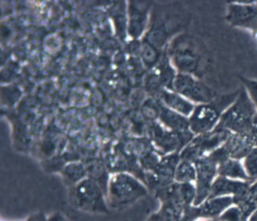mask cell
I'll return each instance as SVG.
<instances>
[{"label": "cell", "instance_id": "cell-7", "mask_svg": "<svg viewBox=\"0 0 257 221\" xmlns=\"http://www.w3.org/2000/svg\"><path fill=\"white\" fill-rule=\"evenodd\" d=\"M149 135L158 152L165 155L180 153L195 137V134L191 131L182 133L170 131L163 127L159 122L150 123Z\"/></svg>", "mask_w": 257, "mask_h": 221}, {"label": "cell", "instance_id": "cell-17", "mask_svg": "<svg viewBox=\"0 0 257 221\" xmlns=\"http://www.w3.org/2000/svg\"><path fill=\"white\" fill-rule=\"evenodd\" d=\"M218 176L232 180L250 182L243 164L239 160L228 159L218 166Z\"/></svg>", "mask_w": 257, "mask_h": 221}, {"label": "cell", "instance_id": "cell-28", "mask_svg": "<svg viewBox=\"0 0 257 221\" xmlns=\"http://www.w3.org/2000/svg\"><path fill=\"white\" fill-rule=\"evenodd\" d=\"M254 151L257 153V148H255V149H254Z\"/></svg>", "mask_w": 257, "mask_h": 221}, {"label": "cell", "instance_id": "cell-23", "mask_svg": "<svg viewBox=\"0 0 257 221\" xmlns=\"http://www.w3.org/2000/svg\"><path fill=\"white\" fill-rule=\"evenodd\" d=\"M249 197L257 205V181L251 183V186L249 188Z\"/></svg>", "mask_w": 257, "mask_h": 221}, {"label": "cell", "instance_id": "cell-9", "mask_svg": "<svg viewBox=\"0 0 257 221\" xmlns=\"http://www.w3.org/2000/svg\"><path fill=\"white\" fill-rule=\"evenodd\" d=\"M171 90L176 91L196 105L209 103L216 99L213 89L202 82L200 78L185 73L178 72Z\"/></svg>", "mask_w": 257, "mask_h": 221}, {"label": "cell", "instance_id": "cell-20", "mask_svg": "<svg viewBox=\"0 0 257 221\" xmlns=\"http://www.w3.org/2000/svg\"><path fill=\"white\" fill-rule=\"evenodd\" d=\"M63 176L66 182H68L71 186L76 185L86 177V169L81 163H71L67 165L63 170Z\"/></svg>", "mask_w": 257, "mask_h": 221}, {"label": "cell", "instance_id": "cell-15", "mask_svg": "<svg viewBox=\"0 0 257 221\" xmlns=\"http://www.w3.org/2000/svg\"><path fill=\"white\" fill-rule=\"evenodd\" d=\"M108 15L111 18L115 34L121 42L127 40V3L117 2L108 8Z\"/></svg>", "mask_w": 257, "mask_h": 221}, {"label": "cell", "instance_id": "cell-3", "mask_svg": "<svg viewBox=\"0 0 257 221\" xmlns=\"http://www.w3.org/2000/svg\"><path fill=\"white\" fill-rule=\"evenodd\" d=\"M148 188L133 174L118 171L108 178L106 201L108 207L122 209L132 205L137 200L147 196Z\"/></svg>", "mask_w": 257, "mask_h": 221}, {"label": "cell", "instance_id": "cell-5", "mask_svg": "<svg viewBox=\"0 0 257 221\" xmlns=\"http://www.w3.org/2000/svg\"><path fill=\"white\" fill-rule=\"evenodd\" d=\"M254 103L245 88H242L234 103L222 114L216 129L231 133L250 132L254 121Z\"/></svg>", "mask_w": 257, "mask_h": 221}, {"label": "cell", "instance_id": "cell-10", "mask_svg": "<svg viewBox=\"0 0 257 221\" xmlns=\"http://www.w3.org/2000/svg\"><path fill=\"white\" fill-rule=\"evenodd\" d=\"M153 3L127 2V39L142 40L148 30Z\"/></svg>", "mask_w": 257, "mask_h": 221}, {"label": "cell", "instance_id": "cell-13", "mask_svg": "<svg viewBox=\"0 0 257 221\" xmlns=\"http://www.w3.org/2000/svg\"><path fill=\"white\" fill-rule=\"evenodd\" d=\"M251 182L238 181L218 176L213 184L208 198L241 197L249 192Z\"/></svg>", "mask_w": 257, "mask_h": 221}, {"label": "cell", "instance_id": "cell-4", "mask_svg": "<svg viewBox=\"0 0 257 221\" xmlns=\"http://www.w3.org/2000/svg\"><path fill=\"white\" fill-rule=\"evenodd\" d=\"M71 206L88 213H107L106 193L100 184L89 177L70 187Z\"/></svg>", "mask_w": 257, "mask_h": 221}, {"label": "cell", "instance_id": "cell-8", "mask_svg": "<svg viewBox=\"0 0 257 221\" xmlns=\"http://www.w3.org/2000/svg\"><path fill=\"white\" fill-rule=\"evenodd\" d=\"M231 134V132L226 130H217V129H215L212 132L195 135L190 143L180 152L181 160L195 163L197 160L207 156L216 149L223 146Z\"/></svg>", "mask_w": 257, "mask_h": 221}, {"label": "cell", "instance_id": "cell-24", "mask_svg": "<svg viewBox=\"0 0 257 221\" xmlns=\"http://www.w3.org/2000/svg\"><path fill=\"white\" fill-rule=\"evenodd\" d=\"M147 221H165V220H164L163 216L161 215L160 211H158V213L152 214Z\"/></svg>", "mask_w": 257, "mask_h": 221}, {"label": "cell", "instance_id": "cell-2", "mask_svg": "<svg viewBox=\"0 0 257 221\" xmlns=\"http://www.w3.org/2000/svg\"><path fill=\"white\" fill-rule=\"evenodd\" d=\"M165 51L172 66L180 73L200 78L207 68L206 49L195 35L185 32L177 35Z\"/></svg>", "mask_w": 257, "mask_h": 221}, {"label": "cell", "instance_id": "cell-12", "mask_svg": "<svg viewBox=\"0 0 257 221\" xmlns=\"http://www.w3.org/2000/svg\"><path fill=\"white\" fill-rule=\"evenodd\" d=\"M223 146L229 158L241 161L257 148V138L250 132L232 133Z\"/></svg>", "mask_w": 257, "mask_h": 221}, {"label": "cell", "instance_id": "cell-26", "mask_svg": "<svg viewBox=\"0 0 257 221\" xmlns=\"http://www.w3.org/2000/svg\"><path fill=\"white\" fill-rule=\"evenodd\" d=\"M247 221H257V209L249 217V219H247Z\"/></svg>", "mask_w": 257, "mask_h": 221}, {"label": "cell", "instance_id": "cell-11", "mask_svg": "<svg viewBox=\"0 0 257 221\" xmlns=\"http://www.w3.org/2000/svg\"><path fill=\"white\" fill-rule=\"evenodd\" d=\"M195 166L197 169V180L195 183L197 196L194 205L199 206L209 197L210 189L218 177V164L208 156H204L197 160Z\"/></svg>", "mask_w": 257, "mask_h": 221}, {"label": "cell", "instance_id": "cell-16", "mask_svg": "<svg viewBox=\"0 0 257 221\" xmlns=\"http://www.w3.org/2000/svg\"><path fill=\"white\" fill-rule=\"evenodd\" d=\"M162 103V102H161ZM163 127L173 132H187L189 130V119L174 111L161 104L158 121Z\"/></svg>", "mask_w": 257, "mask_h": 221}, {"label": "cell", "instance_id": "cell-6", "mask_svg": "<svg viewBox=\"0 0 257 221\" xmlns=\"http://www.w3.org/2000/svg\"><path fill=\"white\" fill-rule=\"evenodd\" d=\"M224 99H220L218 103L216 99L209 103H203L196 105L194 112L188 117L189 119V130L195 135H200L214 131L217 128L222 114L225 109L231 105L224 103Z\"/></svg>", "mask_w": 257, "mask_h": 221}, {"label": "cell", "instance_id": "cell-18", "mask_svg": "<svg viewBox=\"0 0 257 221\" xmlns=\"http://www.w3.org/2000/svg\"><path fill=\"white\" fill-rule=\"evenodd\" d=\"M165 51L157 49L149 43L142 40V48H141V61L147 69H153L160 63Z\"/></svg>", "mask_w": 257, "mask_h": 221}, {"label": "cell", "instance_id": "cell-14", "mask_svg": "<svg viewBox=\"0 0 257 221\" xmlns=\"http://www.w3.org/2000/svg\"><path fill=\"white\" fill-rule=\"evenodd\" d=\"M158 99L166 107L185 117H189L196 107V104L171 89L162 90Z\"/></svg>", "mask_w": 257, "mask_h": 221}, {"label": "cell", "instance_id": "cell-27", "mask_svg": "<svg viewBox=\"0 0 257 221\" xmlns=\"http://www.w3.org/2000/svg\"><path fill=\"white\" fill-rule=\"evenodd\" d=\"M197 221H219L218 219H199Z\"/></svg>", "mask_w": 257, "mask_h": 221}, {"label": "cell", "instance_id": "cell-25", "mask_svg": "<svg viewBox=\"0 0 257 221\" xmlns=\"http://www.w3.org/2000/svg\"><path fill=\"white\" fill-rule=\"evenodd\" d=\"M48 221H66L60 214H54L48 218Z\"/></svg>", "mask_w": 257, "mask_h": 221}, {"label": "cell", "instance_id": "cell-1", "mask_svg": "<svg viewBox=\"0 0 257 221\" xmlns=\"http://www.w3.org/2000/svg\"><path fill=\"white\" fill-rule=\"evenodd\" d=\"M189 15L182 4H153L150 23L143 41L165 51L177 35L183 33L189 23Z\"/></svg>", "mask_w": 257, "mask_h": 221}, {"label": "cell", "instance_id": "cell-22", "mask_svg": "<svg viewBox=\"0 0 257 221\" xmlns=\"http://www.w3.org/2000/svg\"><path fill=\"white\" fill-rule=\"evenodd\" d=\"M241 81L244 83L245 90L247 91V94H249V96H250V98L252 100V102L257 107V82L250 81V80H245L243 78H241Z\"/></svg>", "mask_w": 257, "mask_h": 221}, {"label": "cell", "instance_id": "cell-21", "mask_svg": "<svg viewBox=\"0 0 257 221\" xmlns=\"http://www.w3.org/2000/svg\"><path fill=\"white\" fill-rule=\"evenodd\" d=\"M245 172L251 183L257 181V153L253 150L242 161Z\"/></svg>", "mask_w": 257, "mask_h": 221}, {"label": "cell", "instance_id": "cell-19", "mask_svg": "<svg viewBox=\"0 0 257 221\" xmlns=\"http://www.w3.org/2000/svg\"><path fill=\"white\" fill-rule=\"evenodd\" d=\"M197 180V169L195 163L181 160L176 174H174V182L176 183H196Z\"/></svg>", "mask_w": 257, "mask_h": 221}]
</instances>
